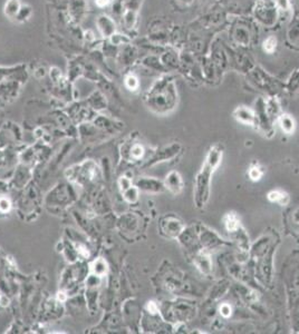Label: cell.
Segmentation results:
<instances>
[{
  "label": "cell",
  "mask_w": 299,
  "mask_h": 334,
  "mask_svg": "<svg viewBox=\"0 0 299 334\" xmlns=\"http://www.w3.org/2000/svg\"><path fill=\"white\" fill-rule=\"evenodd\" d=\"M149 108L159 115H167L177 108L179 94L176 79L172 75L163 74L145 94Z\"/></svg>",
  "instance_id": "1"
},
{
  "label": "cell",
  "mask_w": 299,
  "mask_h": 334,
  "mask_svg": "<svg viewBox=\"0 0 299 334\" xmlns=\"http://www.w3.org/2000/svg\"><path fill=\"white\" fill-rule=\"evenodd\" d=\"M227 30L230 45L236 48L250 50L259 43L260 26L251 16L229 13Z\"/></svg>",
  "instance_id": "2"
},
{
  "label": "cell",
  "mask_w": 299,
  "mask_h": 334,
  "mask_svg": "<svg viewBox=\"0 0 299 334\" xmlns=\"http://www.w3.org/2000/svg\"><path fill=\"white\" fill-rule=\"evenodd\" d=\"M222 158V148L220 146H213L209 150L202 168L195 178V203L196 206H203L209 198L210 181L212 173L216 171Z\"/></svg>",
  "instance_id": "3"
},
{
  "label": "cell",
  "mask_w": 299,
  "mask_h": 334,
  "mask_svg": "<svg viewBox=\"0 0 299 334\" xmlns=\"http://www.w3.org/2000/svg\"><path fill=\"white\" fill-rule=\"evenodd\" d=\"M251 17L260 27L274 29L283 16L272 0H256L252 6Z\"/></svg>",
  "instance_id": "4"
},
{
  "label": "cell",
  "mask_w": 299,
  "mask_h": 334,
  "mask_svg": "<svg viewBox=\"0 0 299 334\" xmlns=\"http://www.w3.org/2000/svg\"><path fill=\"white\" fill-rule=\"evenodd\" d=\"M247 77L249 82L253 84V86H256L260 91L266 92L268 95H277V93L285 88V84L283 82H280L278 78L267 73L259 65H256L249 71Z\"/></svg>",
  "instance_id": "5"
},
{
  "label": "cell",
  "mask_w": 299,
  "mask_h": 334,
  "mask_svg": "<svg viewBox=\"0 0 299 334\" xmlns=\"http://www.w3.org/2000/svg\"><path fill=\"white\" fill-rule=\"evenodd\" d=\"M286 46L299 51V9H296L290 18V21L286 31Z\"/></svg>",
  "instance_id": "6"
},
{
  "label": "cell",
  "mask_w": 299,
  "mask_h": 334,
  "mask_svg": "<svg viewBox=\"0 0 299 334\" xmlns=\"http://www.w3.org/2000/svg\"><path fill=\"white\" fill-rule=\"evenodd\" d=\"M96 27L98 33L105 39H110L116 33V22L109 15L98 16L96 19Z\"/></svg>",
  "instance_id": "7"
},
{
  "label": "cell",
  "mask_w": 299,
  "mask_h": 334,
  "mask_svg": "<svg viewBox=\"0 0 299 334\" xmlns=\"http://www.w3.org/2000/svg\"><path fill=\"white\" fill-rule=\"evenodd\" d=\"M234 117L239 123L249 125V126L257 127V116L256 111L247 106H238L234 110Z\"/></svg>",
  "instance_id": "8"
},
{
  "label": "cell",
  "mask_w": 299,
  "mask_h": 334,
  "mask_svg": "<svg viewBox=\"0 0 299 334\" xmlns=\"http://www.w3.org/2000/svg\"><path fill=\"white\" fill-rule=\"evenodd\" d=\"M122 26L124 27L125 31H127L128 36L133 33H136L137 30V22H138V11L129 10V9L124 8V12L122 17Z\"/></svg>",
  "instance_id": "9"
},
{
  "label": "cell",
  "mask_w": 299,
  "mask_h": 334,
  "mask_svg": "<svg viewBox=\"0 0 299 334\" xmlns=\"http://www.w3.org/2000/svg\"><path fill=\"white\" fill-rule=\"evenodd\" d=\"M122 47L123 48L120 49V51H119V53H118L119 61L122 62V64H124V65H126V66L133 65L138 58L137 48L135 46H132V44L124 45V46H122Z\"/></svg>",
  "instance_id": "10"
},
{
  "label": "cell",
  "mask_w": 299,
  "mask_h": 334,
  "mask_svg": "<svg viewBox=\"0 0 299 334\" xmlns=\"http://www.w3.org/2000/svg\"><path fill=\"white\" fill-rule=\"evenodd\" d=\"M68 9L71 19L79 22L86 12V1L85 0H70L68 2Z\"/></svg>",
  "instance_id": "11"
},
{
  "label": "cell",
  "mask_w": 299,
  "mask_h": 334,
  "mask_svg": "<svg viewBox=\"0 0 299 334\" xmlns=\"http://www.w3.org/2000/svg\"><path fill=\"white\" fill-rule=\"evenodd\" d=\"M165 186L174 194L180 193L183 189V181L180 174L176 171L170 173L165 180Z\"/></svg>",
  "instance_id": "12"
},
{
  "label": "cell",
  "mask_w": 299,
  "mask_h": 334,
  "mask_svg": "<svg viewBox=\"0 0 299 334\" xmlns=\"http://www.w3.org/2000/svg\"><path fill=\"white\" fill-rule=\"evenodd\" d=\"M277 120H278V124H279L280 128L283 129V132L288 134V135H292V134L295 132V129H296V122H295V119L292 115L283 113L278 116Z\"/></svg>",
  "instance_id": "13"
},
{
  "label": "cell",
  "mask_w": 299,
  "mask_h": 334,
  "mask_svg": "<svg viewBox=\"0 0 299 334\" xmlns=\"http://www.w3.org/2000/svg\"><path fill=\"white\" fill-rule=\"evenodd\" d=\"M21 6H22V3L20 0H7L3 6L4 16L9 18L10 20H15L18 12H19L20 10Z\"/></svg>",
  "instance_id": "14"
},
{
  "label": "cell",
  "mask_w": 299,
  "mask_h": 334,
  "mask_svg": "<svg viewBox=\"0 0 299 334\" xmlns=\"http://www.w3.org/2000/svg\"><path fill=\"white\" fill-rule=\"evenodd\" d=\"M278 38L275 35H269L262 40L261 49L267 55H274L278 48Z\"/></svg>",
  "instance_id": "15"
},
{
  "label": "cell",
  "mask_w": 299,
  "mask_h": 334,
  "mask_svg": "<svg viewBox=\"0 0 299 334\" xmlns=\"http://www.w3.org/2000/svg\"><path fill=\"white\" fill-rule=\"evenodd\" d=\"M195 265L198 266V269L203 272V273H208L211 270V261H210L209 256L204 253H200L194 258Z\"/></svg>",
  "instance_id": "16"
},
{
  "label": "cell",
  "mask_w": 299,
  "mask_h": 334,
  "mask_svg": "<svg viewBox=\"0 0 299 334\" xmlns=\"http://www.w3.org/2000/svg\"><path fill=\"white\" fill-rule=\"evenodd\" d=\"M285 89L292 93L299 91V69L293 71L292 75L289 76L287 83L285 84Z\"/></svg>",
  "instance_id": "17"
},
{
  "label": "cell",
  "mask_w": 299,
  "mask_h": 334,
  "mask_svg": "<svg viewBox=\"0 0 299 334\" xmlns=\"http://www.w3.org/2000/svg\"><path fill=\"white\" fill-rule=\"evenodd\" d=\"M31 16H33V9H31V7L28 6V4L22 3V6L20 8L19 12H18L15 21L19 22V24H22V22L28 21Z\"/></svg>",
  "instance_id": "18"
},
{
  "label": "cell",
  "mask_w": 299,
  "mask_h": 334,
  "mask_svg": "<svg viewBox=\"0 0 299 334\" xmlns=\"http://www.w3.org/2000/svg\"><path fill=\"white\" fill-rule=\"evenodd\" d=\"M276 4L277 9H278L281 16L288 15L293 11V2L292 0H272Z\"/></svg>",
  "instance_id": "19"
},
{
  "label": "cell",
  "mask_w": 299,
  "mask_h": 334,
  "mask_svg": "<svg viewBox=\"0 0 299 334\" xmlns=\"http://www.w3.org/2000/svg\"><path fill=\"white\" fill-rule=\"evenodd\" d=\"M268 199L274 203H279L281 205H285V204H287L289 198H288V195L284 193V191H272L269 194H268Z\"/></svg>",
  "instance_id": "20"
},
{
  "label": "cell",
  "mask_w": 299,
  "mask_h": 334,
  "mask_svg": "<svg viewBox=\"0 0 299 334\" xmlns=\"http://www.w3.org/2000/svg\"><path fill=\"white\" fill-rule=\"evenodd\" d=\"M125 86H126L129 91H133L135 92L140 87V82H138V78L136 77L134 74H128L126 75V77H125Z\"/></svg>",
  "instance_id": "21"
},
{
  "label": "cell",
  "mask_w": 299,
  "mask_h": 334,
  "mask_svg": "<svg viewBox=\"0 0 299 334\" xmlns=\"http://www.w3.org/2000/svg\"><path fill=\"white\" fill-rule=\"evenodd\" d=\"M143 0H123V4L125 9H129V10L138 11V9L142 6Z\"/></svg>",
  "instance_id": "22"
},
{
  "label": "cell",
  "mask_w": 299,
  "mask_h": 334,
  "mask_svg": "<svg viewBox=\"0 0 299 334\" xmlns=\"http://www.w3.org/2000/svg\"><path fill=\"white\" fill-rule=\"evenodd\" d=\"M261 176H262V172H261L260 168H258V167L250 168L249 177L251 178L252 181H259L261 178Z\"/></svg>",
  "instance_id": "23"
},
{
  "label": "cell",
  "mask_w": 299,
  "mask_h": 334,
  "mask_svg": "<svg viewBox=\"0 0 299 334\" xmlns=\"http://www.w3.org/2000/svg\"><path fill=\"white\" fill-rule=\"evenodd\" d=\"M94 2H95L97 8L104 9L111 6V4L113 3V0H94Z\"/></svg>",
  "instance_id": "24"
},
{
  "label": "cell",
  "mask_w": 299,
  "mask_h": 334,
  "mask_svg": "<svg viewBox=\"0 0 299 334\" xmlns=\"http://www.w3.org/2000/svg\"><path fill=\"white\" fill-rule=\"evenodd\" d=\"M220 313L225 316V318H228L231 314V307L229 304H223L220 307Z\"/></svg>",
  "instance_id": "25"
},
{
  "label": "cell",
  "mask_w": 299,
  "mask_h": 334,
  "mask_svg": "<svg viewBox=\"0 0 299 334\" xmlns=\"http://www.w3.org/2000/svg\"><path fill=\"white\" fill-rule=\"evenodd\" d=\"M177 2V4H180V6L183 7H189L191 4H193L195 0H174Z\"/></svg>",
  "instance_id": "26"
},
{
  "label": "cell",
  "mask_w": 299,
  "mask_h": 334,
  "mask_svg": "<svg viewBox=\"0 0 299 334\" xmlns=\"http://www.w3.org/2000/svg\"><path fill=\"white\" fill-rule=\"evenodd\" d=\"M85 1H86V0H85Z\"/></svg>",
  "instance_id": "27"
},
{
  "label": "cell",
  "mask_w": 299,
  "mask_h": 334,
  "mask_svg": "<svg viewBox=\"0 0 299 334\" xmlns=\"http://www.w3.org/2000/svg\"><path fill=\"white\" fill-rule=\"evenodd\" d=\"M298 9H299V8H298Z\"/></svg>",
  "instance_id": "28"
}]
</instances>
